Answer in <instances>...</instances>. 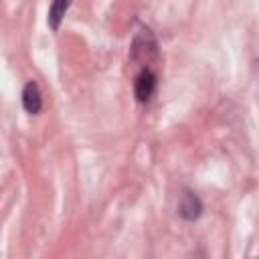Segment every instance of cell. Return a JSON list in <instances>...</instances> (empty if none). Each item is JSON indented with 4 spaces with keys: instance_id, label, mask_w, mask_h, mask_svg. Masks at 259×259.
Listing matches in <instances>:
<instances>
[{
    "instance_id": "1",
    "label": "cell",
    "mask_w": 259,
    "mask_h": 259,
    "mask_svg": "<svg viewBox=\"0 0 259 259\" xmlns=\"http://www.w3.org/2000/svg\"><path fill=\"white\" fill-rule=\"evenodd\" d=\"M154 89H156V75L150 69H142L136 77V83H134V91H136L138 101H148L152 97Z\"/></svg>"
},
{
    "instance_id": "2",
    "label": "cell",
    "mask_w": 259,
    "mask_h": 259,
    "mask_svg": "<svg viewBox=\"0 0 259 259\" xmlns=\"http://www.w3.org/2000/svg\"><path fill=\"white\" fill-rule=\"evenodd\" d=\"M22 103H24V109L28 113H38L40 107H42V99H40V91L36 87L34 81H28L24 85V91H22Z\"/></svg>"
},
{
    "instance_id": "3",
    "label": "cell",
    "mask_w": 259,
    "mask_h": 259,
    "mask_svg": "<svg viewBox=\"0 0 259 259\" xmlns=\"http://www.w3.org/2000/svg\"><path fill=\"white\" fill-rule=\"evenodd\" d=\"M200 200L194 196V194H190V192H186L184 194V200H182V204H180V214L184 217V219H196L198 214H200Z\"/></svg>"
},
{
    "instance_id": "4",
    "label": "cell",
    "mask_w": 259,
    "mask_h": 259,
    "mask_svg": "<svg viewBox=\"0 0 259 259\" xmlns=\"http://www.w3.org/2000/svg\"><path fill=\"white\" fill-rule=\"evenodd\" d=\"M69 4H71V0H55V2H53L51 12H49V24H51L55 30L59 28V22L63 20V16H65V12H67V8H69Z\"/></svg>"
}]
</instances>
